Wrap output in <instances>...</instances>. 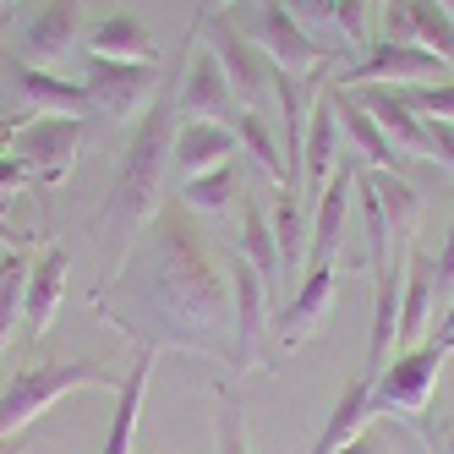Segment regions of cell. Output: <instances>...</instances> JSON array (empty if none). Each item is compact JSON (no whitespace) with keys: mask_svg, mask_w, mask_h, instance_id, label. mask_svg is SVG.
<instances>
[{"mask_svg":"<svg viewBox=\"0 0 454 454\" xmlns=\"http://www.w3.org/2000/svg\"><path fill=\"white\" fill-rule=\"evenodd\" d=\"M143 252H148L153 296L181 334H198V345H219L231 334V269H219V257L208 252L181 198L159 203Z\"/></svg>","mask_w":454,"mask_h":454,"instance_id":"cell-1","label":"cell"},{"mask_svg":"<svg viewBox=\"0 0 454 454\" xmlns=\"http://www.w3.org/2000/svg\"><path fill=\"white\" fill-rule=\"evenodd\" d=\"M176 93H153V105L143 110V121L132 126V143L121 153V170H115V192H110V224H115V269H126V257L137 252L143 231L159 214V192H165V170H170V153H176Z\"/></svg>","mask_w":454,"mask_h":454,"instance_id":"cell-2","label":"cell"},{"mask_svg":"<svg viewBox=\"0 0 454 454\" xmlns=\"http://www.w3.org/2000/svg\"><path fill=\"white\" fill-rule=\"evenodd\" d=\"M99 383H110V372H105L99 362H88V356H77V362H39V367H22V372L6 383V395H0V438L27 433L50 405H60L67 395H77V388H99Z\"/></svg>","mask_w":454,"mask_h":454,"instance_id":"cell-3","label":"cell"},{"mask_svg":"<svg viewBox=\"0 0 454 454\" xmlns=\"http://www.w3.org/2000/svg\"><path fill=\"white\" fill-rule=\"evenodd\" d=\"M443 356H449V345L438 334L411 345V350H395V362L372 378V411L400 416L405 427L427 433V405H433V388H438V372H443Z\"/></svg>","mask_w":454,"mask_h":454,"instance_id":"cell-4","label":"cell"},{"mask_svg":"<svg viewBox=\"0 0 454 454\" xmlns=\"http://www.w3.org/2000/svg\"><path fill=\"white\" fill-rule=\"evenodd\" d=\"M77 148H82V115H22L6 153L27 165L34 186H60L77 165Z\"/></svg>","mask_w":454,"mask_h":454,"instance_id":"cell-5","label":"cell"},{"mask_svg":"<svg viewBox=\"0 0 454 454\" xmlns=\"http://www.w3.org/2000/svg\"><path fill=\"white\" fill-rule=\"evenodd\" d=\"M252 6H257V17H252V34H247V39L274 60V72L312 77V72H329V67H334V55L323 50V39L307 34L285 0H252Z\"/></svg>","mask_w":454,"mask_h":454,"instance_id":"cell-6","label":"cell"},{"mask_svg":"<svg viewBox=\"0 0 454 454\" xmlns=\"http://www.w3.org/2000/svg\"><path fill=\"white\" fill-rule=\"evenodd\" d=\"M443 77H454V72L443 67L433 50L400 44V39H372L345 72H334L340 88H367V82H383V88H421V82H443Z\"/></svg>","mask_w":454,"mask_h":454,"instance_id":"cell-7","label":"cell"},{"mask_svg":"<svg viewBox=\"0 0 454 454\" xmlns=\"http://www.w3.org/2000/svg\"><path fill=\"white\" fill-rule=\"evenodd\" d=\"M203 39L219 55L224 77H231V93L241 110H269L274 105V60L257 50L247 34H236L224 17H203Z\"/></svg>","mask_w":454,"mask_h":454,"instance_id":"cell-8","label":"cell"},{"mask_svg":"<svg viewBox=\"0 0 454 454\" xmlns=\"http://www.w3.org/2000/svg\"><path fill=\"white\" fill-rule=\"evenodd\" d=\"M82 88H88V105L93 115L105 121H132L153 105V88H159V67H132V60H82Z\"/></svg>","mask_w":454,"mask_h":454,"instance_id":"cell-9","label":"cell"},{"mask_svg":"<svg viewBox=\"0 0 454 454\" xmlns=\"http://www.w3.org/2000/svg\"><path fill=\"white\" fill-rule=\"evenodd\" d=\"M176 110L181 121H219V126H236V93L231 77H224L219 55L208 50L203 34L186 39V72H181V93H176Z\"/></svg>","mask_w":454,"mask_h":454,"instance_id":"cell-10","label":"cell"},{"mask_svg":"<svg viewBox=\"0 0 454 454\" xmlns=\"http://www.w3.org/2000/svg\"><path fill=\"white\" fill-rule=\"evenodd\" d=\"M269 312H274V290H269L263 274H257L247 257L236 252V263H231V334H236L231 367H236V378L257 367V345H263V329L274 323Z\"/></svg>","mask_w":454,"mask_h":454,"instance_id":"cell-11","label":"cell"},{"mask_svg":"<svg viewBox=\"0 0 454 454\" xmlns=\"http://www.w3.org/2000/svg\"><path fill=\"white\" fill-rule=\"evenodd\" d=\"M334 296H340V269L334 263H307V274L296 279V296L274 312V340H279V350L307 345L323 323H329Z\"/></svg>","mask_w":454,"mask_h":454,"instance_id":"cell-12","label":"cell"},{"mask_svg":"<svg viewBox=\"0 0 454 454\" xmlns=\"http://www.w3.org/2000/svg\"><path fill=\"white\" fill-rule=\"evenodd\" d=\"M82 50V0H39V12L22 22V55L27 67L60 72V60Z\"/></svg>","mask_w":454,"mask_h":454,"instance_id":"cell-13","label":"cell"},{"mask_svg":"<svg viewBox=\"0 0 454 454\" xmlns=\"http://www.w3.org/2000/svg\"><path fill=\"white\" fill-rule=\"evenodd\" d=\"M340 110H334V77L317 88L312 121H307V153H301V203H317L329 176L340 170Z\"/></svg>","mask_w":454,"mask_h":454,"instance_id":"cell-14","label":"cell"},{"mask_svg":"<svg viewBox=\"0 0 454 454\" xmlns=\"http://www.w3.org/2000/svg\"><path fill=\"white\" fill-rule=\"evenodd\" d=\"M67 274H72V252L67 247H44L27 269V296H22V345H39L50 334V323L67 296Z\"/></svg>","mask_w":454,"mask_h":454,"instance_id":"cell-15","label":"cell"},{"mask_svg":"<svg viewBox=\"0 0 454 454\" xmlns=\"http://www.w3.org/2000/svg\"><path fill=\"white\" fill-rule=\"evenodd\" d=\"M159 356H165V345L137 340L132 367H126V378L115 383V416H110V433H105V454H132V443H137V421H143V400H148V383H153Z\"/></svg>","mask_w":454,"mask_h":454,"instance_id":"cell-16","label":"cell"},{"mask_svg":"<svg viewBox=\"0 0 454 454\" xmlns=\"http://www.w3.org/2000/svg\"><path fill=\"white\" fill-rule=\"evenodd\" d=\"M383 22H388L383 39L433 50L443 67L454 72V17L438 6V0H383Z\"/></svg>","mask_w":454,"mask_h":454,"instance_id":"cell-17","label":"cell"},{"mask_svg":"<svg viewBox=\"0 0 454 454\" xmlns=\"http://www.w3.org/2000/svg\"><path fill=\"white\" fill-rule=\"evenodd\" d=\"M356 93H362V105L372 110V121L388 132V143H395L400 153H421V159H433V132H427V115H421V110L405 99V88L367 82V88H356Z\"/></svg>","mask_w":454,"mask_h":454,"instance_id":"cell-18","label":"cell"},{"mask_svg":"<svg viewBox=\"0 0 454 454\" xmlns=\"http://www.w3.org/2000/svg\"><path fill=\"white\" fill-rule=\"evenodd\" d=\"M350 198H356V165H340L323 186V198L312 203V241H307V263H334V252L345 241L350 224Z\"/></svg>","mask_w":454,"mask_h":454,"instance_id":"cell-19","label":"cell"},{"mask_svg":"<svg viewBox=\"0 0 454 454\" xmlns=\"http://www.w3.org/2000/svg\"><path fill=\"white\" fill-rule=\"evenodd\" d=\"M12 88H17V99L27 105V115H93L82 82L60 77V72H44V67H27V60L12 72Z\"/></svg>","mask_w":454,"mask_h":454,"instance_id":"cell-20","label":"cell"},{"mask_svg":"<svg viewBox=\"0 0 454 454\" xmlns=\"http://www.w3.org/2000/svg\"><path fill=\"white\" fill-rule=\"evenodd\" d=\"M334 110H340V132L356 143V153H362L367 170H405L400 165V148L388 143V132L372 121V110L362 105V93H356V88H340L334 82Z\"/></svg>","mask_w":454,"mask_h":454,"instance_id":"cell-21","label":"cell"},{"mask_svg":"<svg viewBox=\"0 0 454 454\" xmlns=\"http://www.w3.org/2000/svg\"><path fill=\"white\" fill-rule=\"evenodd\" d=\"M82 50L93 60H132V67H159V44L148 39V27L132 12H110L105 22H93L82 34Z\"/></svg>","mask_w":454,"mask_h":454,"instance_id":"cell-22","label":"cell"},{"mask_svg":"<svg viewBox=\"0 0 454 454\" xmlns=\"http://www.w3.org/2000/svg\"><path fill=\"white\" fill-rule=\"evenodd\" d=\"M372 421H378V411H372V372H356V378L345 383V395L334 400L329 427L317 433V443H312L307 454H340L350 438H362Z\"/></svg>","mask_w":454,"mask_h":454,"instance_id":"cell-23","label":"cell"},{"mask_svg":"<svg viewBox=\"0 0 454 454\" xmlns=\"http://www.w3.org/2000/svg\"><path fill=\"white\" fill-rule=\"evenodd\" d=\"M236 153H241V143H236L231 126H219V121H181L170 165H181L186 176H203V170L224 165V159H236Z\"/></svg>","mask_w":454,"mask_h":454,"instance_id":"cell-24","label":"cell"},{"mask_svg":"<svg viewBox=\"0 0 454 454\" xmlns=\"http://www.w3.org/2000/svg\"><path fill=\"white\" fill-rule=\"evenodd\" d=\"M279 198L269 208V224H274V241H279V263L285 274H307V241H312V224H307V203L296 186H274Z\"/></svg>","mask_w":454,"mask_h":454,"instance_id":"cell-25","label":"cell"},{"mask_svg":"<svg viewBox=\"0 0 454 454\" xmlns=\"http://www.w3.org/2000/svg\"><path fill=\"white\" fill-rule=\"evenodd\" d=\"M362 176L372 181L378 192V203H383V219H388V231H395V241H416V219H421V198H416V186L405 170H367Z\"/></svg>","mask_w":454,"mask_h":454,"instance_id":"cell-26","label":"cell"},{"mask_svg":"<svg viewBox=\"0 0 454 454\" xmlns=\"http://www.w3.org/2000/svg\"><path fill=\"white\" fill-rule=\"evenodd\" d=\"M181 203L192 214H224V208H236L241 203V159H224V165H214L203 176H186Z\"/></svg>","mask_w":454,"mask_h":454,"instance_id":"cell-27","label":"cell"},{"mask_svg":"<svg viewBox=\"0 0 454 454\" xmlns=\"http://www.w3.org/2000/svg\"><path fill=\"white\" fill-rule=\"evenodd\" d=\"M241 257L263 274V285L269 290H279V279H285V263H279V241H274V224H269V214L257 208L252 198H241Z\"/></svg>","mask_w":454,"mask_h":454,"instance_id":"cell-28","label":"cell"},{"mask_svg":"<svg viewBox=\"0 0 454 454\" xmlns=\"http://www.w3.org/2000/svg\"><path fill=\"white\" fill-rule=\"evenodd\" d=\"M236 143L252 153V165L263 170L274 186H290V176H285V148H279V137H274V126H269V110H236Z\"/></svg>","mask_w":454,"mask_h":454,"instance_id":"cell-29","label":"cell"},{"mask_svg":"<svg viewBox=\"0 0 454 454\" xmlns=\"http://www.w3.org/2000/svg\"><path fill=\"white\" fill-rule=\"evenodd\" d=\"M27 252H0V356L17 340V323H22V296H27Z\"/></svg>","mask_w":454,"mask_h":454,"instance_id":"cell-30","label":"cell"},{"mask_svg":"<svg viewBox=\"0 0 454 454\" xmlns=\"http://www.w3.org/2000/svg\"><path fill=\"white\" fill-rule=\"evenodd\" d=\"M214 454H252V443H247V416H241V400L231 395V383H219V416H214Z\"/></svg>","mask_w":454,"mask_h":454,"instance_id":"cell-31","label":"cell"},{"mask_svg":"<svg viewBox=\"0 0 454 454\" xmlns=\"http://www.w3.org/2000/svg\"><path fill=\"white\" fill-rule=\"evenodd\" d=\"M372 6H378V0H334V34L345 44H356V55L378 39L372 34Z\"/></svg>","mask_w":454,"mask_h":454,"instance_id":"cell-32","label":"cell"},{"mask_svg":"<svg viewBox=\"0 0 454 454\" xmlns=\"http://www.w3.org/2000/svg\"><path fill=\"white\" fill-rule=\"evenodd\" d=\"M405 99L427 115V121H454V77L443 82H421V88H405Z\"/></svg>","mask_w":454,"mask_h":454,"instance_id":"cell-33","label":"cell"},{"mask_svg":"<svg viewBox=\"0 0 454 454\" xmlns=\"http://www.w3.org/2000/svg\"><path fill=\"white\" fill-rule=\"evenodd\" d=\"M433 285H438V312H449L454 301V208H449V231H443V247L433 252Z\"/></svg>","mask_w":454,"mask_h":454,"instance_id":"cell-34","label":"cell"},{"mask_svg":"<svg viewBox=\"0 0 454 454\" xmlns=\"http://www.w3.org/2000/svg\"><path fill=\"white\" fill-rule=\"evenodd\" d=\"M290 12H296V22H317V27H334V0H285Z\"/></svg>","mask_w":454,"mask_h":454,"instance_id":"cell-35","label":"cell"},{"mask_svg":"<svg viewBox=\"0 0 454 454\" xmlns=\"http://www.w3.org/2000/svg\"><path fill=\"white\" fill-rule=\"evenodd\" d=\"M427 132H433V159L454 170V121H427Z\"/></svg>","mask_w":454,"mask_h":454,"instance_id":"cell-36","label":"cell"},{"mask_svg":"<svg viewBox=\"0 0 454 454\" xmlns=\"http://www.w3.org/2000/svg\"><path fill=\"white\" fill-rule=\"evenodd\" d=\"M17 186H34V176H27V165H22L17 153H0V192L12 198Z\"/></svg>","mask_w":454,"mask_h":454,"instance_id":"cell-37","label":"cell"},{"mask_svg":"<svg viewBox=\"0 0 454 454\" xmlns=\"http://www.w3.org/2000/svg\"><path fill=\"white\" fill-rule=\"evenodd\" d=\"M340 454H388V449H383V438H378V433H372V427H367V433H362V438H350V443H345V449H340Z\"/></svg>","mask_w":454,"mask_h":454,"instance_id":"cell-38","label":"cell"},{"mask_svg":"<svg viewBox=\"0 0 454 454\" xmlns=\"http://www.w3.org/2000/svg\"><path fill=\"white\" fill-rule=\"evenodd\" d=\"M433 334H438V340H443V345L454 350V301H449V312L438 317V329H433Z\"/></svg>","mask_w":454,"mask_h":454,"instance_id":"cell-39","label":"cell"},{"mask_svg":"<svg viewBox=\"0 0 454 454\" xmlns=\"http://www.w3.org/2000/svg\"><path fill=\"white\" fill-rule=\"evenodd\" d=\"M0 454H27V433H17V438H0Z\"/></svg>","mask_w":454,"mask_h":454,"instance_id":"cell-40","label":"cell"},{"mask_svg":"<svg viewBox=\"0 0 454 454\" xmlns=\"http://www.w3.org/2000/svg\"><path fill=\"white\" fill-rule=\"evenodd\" d=\"M6 208H12V198L0 192V241H12V219H6Z\"/></svg>","mask_w":454,"mask_h":454,"instance_id":"cell-41","label":"cell"},{"mask_svg":"<svg viewBox=\"0 0 454 454\" xmlns=\"http://www.w3.org/2000/svg\"><path fill=\"white\" fill-rule=\"evenodd\" d=\"M236 0H203V17H219V12H231Z\"/></svg>","mask_w":454,"mask_h":454,"instance_id":"cell-42","label":"cell"},{"mask_svg":"<svg viewBox=\"0 0 454 454\" xmlns=\"http://www.w3.org/2000/svg\"><path fill=\"white\" fill-rule=\"evenodd\" d=\"M0 12H17V0H0Z\"/></svg>","mask_w":454,"mask_h":454,"instance_id":"cell-43","label":"cell"},{"mask_svg":"<svg viewBox=\"0 0 454 454\" xmlns=\"http://www.w3.org/2000/svg\"><path fill=\"white\" fill-rule=\"evenodd\" d=\"M438 6H443V12H449V17H454V0H438Z\"/></svg>","mask_w":454,"mask_h":454,"instance_id":"cell-44","label":"cell"}]
</instances>
